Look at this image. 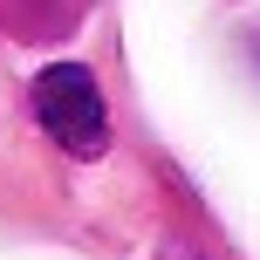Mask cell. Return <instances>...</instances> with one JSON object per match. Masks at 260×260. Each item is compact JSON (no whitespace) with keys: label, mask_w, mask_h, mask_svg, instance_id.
<instances>
[{"label":"cell","mask_w":260,"mask_h":260,"mask_svg":"<svg viewBox=\"0 0 260 260\" xmlns=\"http://www.w3.org/2000/svg\"><path fill=\"white\" fill-rule=\"evenodd\" d=\"M157 260H206V253H199V247H185V240H171V247L157 253Z\"/></svg>","instance_id":"7a4b0ae2"},{"label":"cell","mask_w":260,"mask_h":260,"mask_svg":"<svg viewBox=\"0 0 260 260\" xmlns=\"http://www.w3.org/2000/svg\"><path fill=\"white\" fill-rule=\"evenodd\" d=\"M35 123L62 144L69 157H103L110 151V110H103V89L82 62H55L35 76Z\"/></svg>","instance_id":"6da1fadb"}]
</instances>
